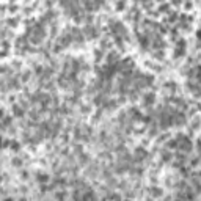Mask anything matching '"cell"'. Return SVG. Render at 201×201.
<instances>
[{
  "instance_id": "6da1fadb",
  "label": "cell",
  "mask_w": 201,
  "mask_h": 201,
  "mask_svg": "<svg viewBox=\"0 0 201 201\" xmlns=\"http://www.w3.org/2000/svg\"><path fill=\"white\" fill-rule=\"evenodd\" d=\"M82 32H83V35H85V38H88V40H94V38H98V30L94 29L93 24H87V27Z\"/></svg>"
},
{
  "instance_id": "7a4b0ae2",
  "label": "cell",
  "mask_w": 201,
  "mask_h": 201,
  "mask_svg": "<svg viewBox=\"0 0 201 201\" xmlns=\"http://www.w3.org/2000/svg\"><path fill=\"white\" fill-rule=\"evenodd\" d=\"M134 156H135L134 159L140 162V160H143V159L148 157V153L145 151V148H137V149H135V154H134Z\"/></svg>"
},
{
  "instance_id": "3957f363",
  "label": "cell",
  "mask_w": 201,
  "mask_h": 201,
  "mask_svg": "<svg viewBox=\"0 0 201 201\" xmlns=\"http://www.w3.org/2000/svg\"><path fill=\"white\" fill-rule=\"evenodd\" d=\"M11 110H13V115L16 116V118H22V116H24V107H22V105H18V104H14L13 107H11Z\"/></svg>"
},
{
  "instance_id": "277c9868",
  "label": "cell",
  "mask_w": 201,
  "mask_h": 201,
  "mask_svg": "<svg viewBox=\"0 0 201 201\" xmlns=\"http://www.w3.org/2000/svg\"><path fill=\"white\" fill-rule=\"evenodd\" d=\"M154 100H156V94L154 93H148V94H145V98H143V104L146 105V107H149V105L154 104Z\"/></svg>"
},
{
  "instance_id": "5b68a950",
  "label": "cell",
  "mask_w": 201,
  "mask_h": 201,
  "mask_svg": "<svg viewBox=\"0 0 201 201\" xmlns=\"http://www.w3.org/2000/svg\"><path fill=\"white\" fill-rule=\"evenodd\" d=\"M149 195H151V197H154V198L162 197V195H164V189H160V187H149Z\"/></svg>"
},
{
  "instance_id": "8992f818",
  "label": "cell",
  "mask_w": 201,
  "mask_h": 201,
  "mask_svg": "<svg viewBox=\"0 0 201 201\" xmlns=\"http://www.w3.org/2000/svg\"><path fill=\"white\" fill-rule=\"evenodd\" d=\"M105 102H107V98H105L104 93H100V94H98V96L94 98V105H102L104 107Z\"/></svg>"
},
{
  "instance_id": "52a82bcc",
  "label": "cell",
  "mask_w": 201,
  "mask_h": 201,
  "mask_svg": "<svg viewBox=\"0 0 201 201\" xmlns=\"http://www.w3.org/2000/svg\"><path fill=\"white\" fill-rule=\"evenodd\" d=\"M49 179H50V176H49V175H46V173H36V181H38V182L46 184Z\"/></svg>"
},
{
  "instance_id": "ba28073f",
  "label": "cell",
  "mask_w": 201,
  "mask_h": 201,
  "mask_svg": "<svg viewBox=\"0 0 201 201\" xmlns=\"http://www.w3.org/2000/svg\"><path fill=\"white\" fill-rule=\"evenodd\" d=\"M162 159H164V162H168L171 159V154L168 151H162Z\"/></svg>"
},
{
  "instance_id": "9c48e42d",
  "label": "cell",
  "mask_w": 201,
  "mask_h": 201,
  "mask_svg": "<svg viewBox=\"0 0 201 201\" xmlns=\"http://www.w3.org/2000/svg\"><path fill=\"white\" fill-rule=\"evenodd\" d=\"M30 74H32L30 71H25V72H22V77H21V80H22V82H27V80L30 79Z\"/></svg>"
},
{
  "instance_id": "30bf717a",
  "label": "cell",
  "mask_w": 201,
  "mask_h": 201,
  "mask_svg": "<svg viewBox=\"0 0 201 201\" xmlns=\"http://www.w3.org/2000/svg\"><path fill=\"white\" fill-rule=\"evenodd\" d=\"M11 165H13V167H21L22 165V160L19 157H14L13 160H11Z\"/></svg>"
},
{
  "instance_id": "8fae6325",
  "label": "cell",
  "mask_w": 201,
  "mask_h": 201,
  "mask_svg": "<svg viewBox=\"0 0 201 201\" xmlns=\"http://www.w3.org/2000/svg\"><path fill=\"white\" fill-rule=\"evenodd\" d=\"M66 197H68V195H66V192H63V190H60V192L55 193V198H58V200H63Z\"/></svg>"
},
{
  "instance_id": "7c38bea8",
  "label": "cell",
  "mask_w": 201,
  "mask_h": 201,
  "mask_svg": "<svg viewBox=\"0 0 201 201\" xmlns=\"http://www.w3.org/2000/svg\"><path fill=\"white\" fill-rule=\"evenodd\" d=\"M10 146H11V149H13V151H19V143L18 142H11Z\"/></svg>"
},
{
  "instance_id": "4fadbf2b",
  "label": "cell",
  "mask_w": 201,
  "mask_h": 201,
  "mask_svg": "<svg viewBox=\"0 0 201 201\" xmlns=\"http://www.w3.org/2000/svg\"><path fill=\"white\" fill-rule=\"evenodd\" d=\"M30 118H32V120H38V118H40V113H38V112H35V110H32V112H30Z\"/></svg>"
}]
</instances>
